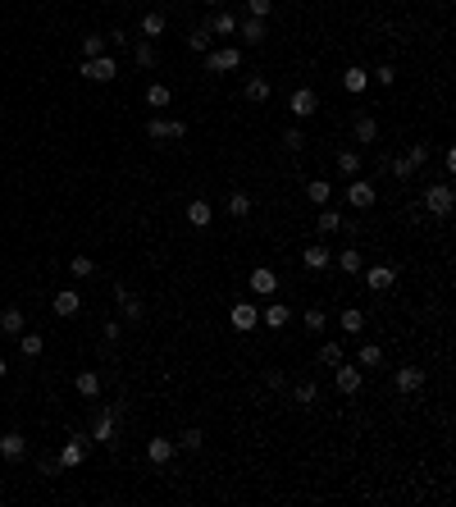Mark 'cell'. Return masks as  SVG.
Segmentation results:
<instances>
[{"mask_svg":"<svg viewBox=\"0 0 456 507\" xmlns=\"http://www.w3.org/2000/svg\"><path fill=\"white\" fill-rule=\"evenodd\" d=\"M374 137H379V119H374V114H356V142L369 146Z\"/></svg>","mask_w":456,"mask_h":507,"instance_id":"cell-28","label":"cell"},{"mask_svg":"<svg viewBox=\"0 0 456 507\" xmlns=\"http://www.w3.org/2000/svg\"><path fill=\"white\" fill-rule=\"evenodd\" d=\"M356 366H360V370H379V366H383V347H379V343H365V347L356 352Z\"/></svg>","mask_w":456,"mask_h":507,"instance_id":"cell-27","label":"cell"},{"mask_svg":"<svg viewBox=\"0 0 456 507\" xmlns=\"http://www.w3.org/2000/svg\"><path fill=\"white\" fill-rule=\"evenodd\" d=\"M238 37H247V46H261L265 42V19H238Z\"/></svg>","mask_w":456,"mask_h":507,"instance_id":"cell-22","label":"cell"},{"mask_svg":"<svg viewBox=\"0 0 456 507\" xmlns=\"http://www.w3.org/2000/svg\"><path fill=\"white\" fill-rule=\"evenodd\" d=\"M265 384L270 388H288V375H283V370H265Z\"/></svg>","mask_w":456,"mask_h":507,"instance_id":"cell-51","label":"cell"},{"mask_svg":"<svg viewBox=\"0 0 456 507\" xmlns=\"http://www.w3.org/2000/svg\"><path fill=\"white\" fill-rule=\"evenodd\" d=\"M5 370H10V366H5V356H0V375H5Z\"/></svg>","mask_w":456,"mask_h":507,"instance_id":"cell-54","label":"cell"},{"mask_svg":"<svg viewBox=\"0 0 456 507\" xmlns=\"http://www.w3.org/2000/svg\"><path fill=\"white\" fill-rule=\"evenodd\" d=\"M452 206H456L452 183H429V188H424V210H429V215L447 220V215H452Z\"/></svg>","mask_w":456,"mask_h":507,"instance_id":"cell-1","label":"cell"},{"mask_svg":"<svg viewBox=\"0 0 456 507\" xmlns=\"http://www.w3.org/2000/svg\"><path fill=\"white\" fill-rule=\"evenodd\" d=\"M247 101H251V105H265V101H270V83H265L261 74L247 78Z\"/></svg>","mask_w":456,"mask_h":507,"instance_id":"cell-32","label":"cell"},{"mask_svg":"<svg viewBox=\"0 0 456 507\" xmlns=\"http://www.w3.org/2000/svg\"><path fill=\"white\" fill-rule=\"evenodd\" d=\"M146 105H151V110H164V105H174V92L164 87V83H151V87H146Z\"/></svg>","mask_w":456,"mask_h":507,"instance_id":"cell-33","label":"cell"},{"mask_svg":"<svg viewBox=\"0 0 456 507\" xmlns=\"http://www.w3.org/2000/svg\"><path fill=\"white\" fill-rule=\"evenodd\" d=\"M333 265L342 275H360V270H365V256H360L356 247H347V252H333Z\"/></svg>","mask_w":456,"mask_h":507,"instance_id":"cell-21","label":"cell"},{"mask_svg":"<svg viewBox=\"0 0 456 507\" xmlns=\"http://www.w3.org/2000/svg\"><path fill=\"white\" fill-rule=\"evenodd\" d=\"M374 201H379V188H374V183H365V178L347 183V206H351V210H369Z\"/></svg>","mask_w":456,"mask_h":507,"instance_id":"cell-8","label":"cell"},{"mask_svg":"<svg viewBox=\"0 0 456 507\" xmlns=\"http://www.w3.org/2000/svg\"><path fill=\"white\" fill-rule=\"evenodd\" d=\"M328 197H333V188H328L324 178H310V183H306V201H310V206H328Z\"/></svg>","mask_w":456,"mask_h":507,"instance_id":"cell-29","label":"cell"},{"mask_svg":"<svg viewBox=\"0 0 456 507\" xmlns=\"http://www.w3.org/2000/svg\"><path fill=\"white\" fill-rule=\"evenodd\" d=\"M69 275H73V279L96 275V261H91V256H69Z\"/></svg>","mask_w":456,"mask_h":507,"instance_id":"cell-41","label":"cell"},{"mask_svg":"<svg viewBox=\"0 0 456 507\" xmlns=\"http://www.w3.org/2000/svg\"><path fill=\"white\" fill-rule=\"evenodd\" d=\"M210 220H215V210H210L206 197L187 201V224H192V229H210Z\"/></svg>","mask_w":456,"mask_h":507,"instance_id":"cell-16","label":"cell"},{"mask_svg":"<svg viewBox=\"0 0 456 507\" xmlns=\"http://www.w3.org/2000/svg\"><path fill=\"white\" fill-rule=\"evenodd\" d=\"M315 229H319V238H324V233H337L342 229V215H337V210H319V220H315Z\"/></svg>","mask_w":456,"mask_h":507,"instance_id":"cell-39","label":"cell"},{"mask_svg":"<svg viewBox=\"0 0 456 507\" xmlns=\"http://www.w3.org/2000/svg\"><path fill=\"white\" fill-rule=\"evenodd\" d=\"M301 325H306L310 334L328 329V316H324V307H306V311H301Z\"/></svg>","mask_w":456,"mask_h":507,"instance_id":"cell-38","label":"cell"},{"mask_svg":"<svg viewBox=\"0 0 456 507\" xmlns=\"http://www.w3.org/2000/svg\"><path fill=\"white\" fill-rule=\"evenodd\" d=\"M337 329H342V334H351V338H356V334L365 329V316H360L356 307H347V311H342V316H337Z\"/></svg>","mask_w":456,"mask_h":507,"instance_id":"cell-31","label":"cell"},{"mask_svg":"<svg viewBox=\"0 0 456 507\" xmlns=\"http://www.w3.org/2000/svg\"><path fill=\"white\" fill-rule=\"evenodd\" d=\"M87 452H91V443H87V439H69L64 448H60V457H55V462H60V471H73V466L87 462Z\"/></svg>","mask_w":456,"mask_h":507,"instance_id":"cell-9","label":"cell"},{"mask_svg":"<svg viewBox=\"0 0 456 507\" xmlns=\"http://www.w3.org/2000/svg\"><path fill=\"white\" fill-rule=\"evenodd\" d=\"M206 28H210V33H215V37H233V33H238V14H228V10H219L215 19L206 23Z\"/></svg>","mask_w":456,"mask_h":507,"instance_id":"cell-26","label":"cell"},{"mask_svg":"<svg viewBox=\"0 0 456 507\" xmlns=\"http://www.w3.org/2000/svg\"><path fill=\"white\" fill-rule=\"evenodd\" d=\"M164 28H169L164 10H151V14H141V42H155V37H164Z\"/></svg>","mask_w":456,"mask_h":507,"instance_id":"cell-18","label":"cell"},{"mask_svg":"<svg viewBox=\"0 0 456 507\" xmlns=\"http://www.w3.org/2000/svg\"><path fill=\"white\" fill-rule=\"evenodd\" d=\"M337 174H342V178H356L360 174V151H351V146H347V151H337Z\"/></svg>","mask_w":456,"mask_h":507,"instance_id":"cell-35","label":"cell"},{"mask_svg":"<svg viewBox=\"0 0 456 507\" xmlns=\"http://www.w3.org/2000/svg\"><path fill=\"white\" fill-rule=\"evenodd\" d=\"M82 78H91V83H114L119 78V65H114V55H96V60H82V69H78Z\"/></svg>","mask_w":456,"mask_h":507,"instance_id":"cell-2","label":"cell"},{"mask_svg":"<svg viewBox=\"0 0 456 507\" xmlns=\"http://www.w3.org/2000/svg\"><path fill=\"white\" fill-rule=\"evenodd\" d=\"M0 457H5V462H23V457H28V439H23L19 430L0 434Z\"/></svg>","mask_w":456,"mask_h":507,"instance_id":"cell-14","label":"cell"},{"mask_svg":"<svg viewBox=\"0 0 456 507\" xmlns=\"http://www.w3.org/2000/svg\"><path fill=\"white\" fill-rule=\"evenodd\" d=\"M388 169H392V178H411V174H415V165L406 160V155H392V160H388Z\"/></svg>","mask_w":456,"mask_h":507,"instance_id":"cell-46","label":"cell"},{"mask_svg":"<svg viewBox=\"0 0 456 507\" xmlns=\"http://www.w3.org/2000/svg\"><path fill=\"white\" fill-rule=\"evenodd\" d=\"M19 352H23V361H37V356L46 352V338H42V334H33V329H23L19 334Z\"/></svg>","mask_w":456,"mask_h":507,"instance_id":"cell-20","label":"cell"},{"mask_svg":"<svg viewBox=\"0 0 456 507\" xmlns=\"http://www.w3.org/2000/svg\"><path fill=\"white\" fill-rule=\"evenodd\" d=\"M301 265H306V270H315V275H324L328 265H333V252L324 247V238H319V243H310V247L301 252Z\"/></svg>","mask_w":456,"mask_h":507,"instance_id":"cell-12","label":"cell"},{"mask_svg":"<svg viewBox=\"0 0 456 507\" xmlns=\"http://www.w3.org/2000/svg\"><path fill=\"white\" fill-rule=\"evenodd\" d=\"M210 5H215V10H219V5H224V0H210Z\"/></svg>","mask_w":456,"mask_h":507,"instance_id":"cell-55","label":"cell"},{"mask_svg":"<svg viewBox=\"0 0 456 507\" xmlns=\"http://www.w3.org/2000/svg\"><path fill=\"white\" fill-rule=\"evenodd\" d=\"M292 402H297V407H315V402H319V384H310V379H301V384L292 388Z\"/></svg>","mask_w":456,"mask_h":507,"instance_id":"cell-34","label":"cell"},{"mask_svg":"<svg viewBox=\"0 0 456 507\" xmlns=\"http://www.w3.org/2000/svg\"><path fill=\"white\" fill-rule=\"evenodd\" d=\"M23 325H28V320H23V311H19V307H5V311H0V334L19 338V334H23Z\"/></svg>","mask_w":456,"mask_h":507,"instance_id":"cell-24","label":"cell"},{"mask_svg":"<svg viewBox=\"0 0 456 507\" xmlns=\"http://www.w3.org/2000/svg\"><path fill=\"white\" fill-rule=\"evenodd\" d=\"M146 137H151V142H183L187 123L183 119H151L146 123Z\"/></svg>","mask_w":456,"mask_h":507,"instance_id":"cell-5","label":"cell"},{"mask_svg":"<svg viewBox=\"0 0 456 507\" xmlns=\"http://www.w3.org/2000/svg\"><path fill=\"white\" fill-rule=\"evenodd\" d=\"M319 361L337 366V361H342V343H319Z\"/></svg>","mask_w":456,"mask_h":507,"instance_id":"cell-45","label":"cell"},{"mask_svg":"<svg viewBox=\"0 0 456 507\" xmlns=\"http://www.w3.org/2000/svg\"><path fill=\"white\" fill-rule=\"evenodd\" d=\"M242 65L238 46H219V51H206V74H233Z\"/></svg>","mask_w":456,"mask_h":507,"instance_id":"cell-4","label":"cell"},{"mask_svg":"<svg viewBox=\"0 0 456 507\" xmlns=\"http://www.w3.org/2000/svg\"><path fill=\"white\" fill-rule=\"evenodd\" d=\"M283 146H288V151H301V146H306V132L301 128H283Z\"/></svg>","mask_w":456,"mask_h":507,"instance_id":"cell-47","label":"cell"},{"mask_svg":"<svg viewBox=\"0 0 456 507\" xmlns=\"http://www.w3.org/2000/svg\"><path fill=\"white\" fill-rule=\"evenodd\" d=\"M392 384H397V393L415 397V393L424 388V370H420V366H397V375H392Z\"/></svg>","mask_w":456,"mask_h":507,"instance_id":"cell-10","label":"cell"},{"mask_svg":"<svg viewBox=\"0 0 456 507\" xmlns=\"http://www.w3.org/2000/svg\"><path fill=\"white\" fill-rule=\"evenodd\" d=\"M105 42H109V46H128V33H123V28H114V33H109Z\"/></svg>","mask_w":456,"mask_h":507,"instance_id":"cell-53","label":"cell"},{"mask_svg":"<svg viewBox=\"0 0 456 507\" xmlns=\"http://www.w3.org/2000/svg\"><path fill=\"white\" fill-rule=\"evenodd\" d=\"M333 384H337V393L356 397V393H360V384H365V370H360L356 361H351V366H342V361H337V366H333Z\"/></svg>","mask_w":456,"mask_h":507,"instance_id":"cell-3","label":"cell"},{"mask_svg":"<svg viewBox=\"0 0 456 507\" xmlns=\"http://www.w3.org/2000/svg\"><path fill=\"white\" fill-rule=\"evenodd\" d=\"M100 334H105V343H119V334H123V325H119V320H109V325H105V329H100Z\"/></svg>","mask_w":456,"mask_h":507,"instance_id":"cell-52","label":"cell"},{"mask_svg":"<svg viewBox=\"0 0 456 507\" xmlns=\"http://www.w3.org/2000/svg\"><path fill=\"white\" fill-rule=\"evenodd\" d=\"M114 430H119V407H100L96 420H91V439L96 443H114Z\"/></svg>","mask_w":456,"mask_h":507,"instance_id":"cell-6","label":"cell"},{"mask_svg":"<svg viewBox=\"0 0 456 507\" xmlns=\"http://www.w3.org/2000/svg\"><path fill=\"white\" fill-rule=\"evenodd\" d=\"M114 302H119V311H123V320H141V316H146V307H141V298H132V293H128V288H114Z\"/></svg>","mask_w":456,"mask_h":507,"instance_id":"cell-17","label":"cell"},{"mask_svg":"<svg viewBox=\"0 0 456 507\" xmlns=\"http://www.w3.org/2000/svg\"><path fill=\"white\" fill-rule=\"evenodd\" d=\"M73 388L82 397H100V375H96V370H82V375L73 379Z\"/></svg>","mask_w":456,"mask_h":507,"instance_id":"cell-36","label":"cell"},{"mask_svg":"<svg viewBox=\"0 0 456 507\" xmlns=\"http://www.w3.org/2000/svg\"><path fill=\"white\" fill-rule=\"evenodd\" d=\"M270 10H274V0H247V14H251V19H270Z\"/></svg>","mask_w":456,"mask_h":507,"instance_id":"cell-49","label":"cell"},{"mask_svg":"<svg viewBox=\"0 0 456 507\" xmlns=\"http://www.w3.org/2000/svg\"><path fill=\"white\" fill-rule=\"evenodd\" d=\"M228 320H233V329L247 334V329H256V325H261V311L251 307V302H238V307L228 311Z\"/></svg>","mask_w":456,"mask_h":507,"instance_id":"cell-15","label":"cell"},{"mask_svg":"<svg viewBox=\"0 0 456 507\" xmlns=\"http://www.w3.org/2000/svg\"><path fill=\"white\" fill-rule=\"evenodd\" d=\"M228 215H233V220H247V215H251V197H247V192H228Z\"/></svg>","mask_w":456,"mask_h":507,"instance_id":"cell-37","label":"cell"},{"mask_svg":"<svg viewBox=\"0 0 456 507\" xmlns=\"http://www.w3.org/2000/svg\"><path fill=\"white\" fill-rule=\"evenodd\" d=\"M132 60H137L141 69H155V60H160V55H155V42H137V46H132Z\"/></svg>","mask_w":456,"mask_h":507,"instance_id":"cell-40","label":"cell"},{"mask_svg":"<svg viewBox=\"0 0 456 507\" xmlns=\"http://www.w3.org/2000/svg\"><path fill=\"white\" fill-rule=\"evenodd\" d=\"M342 87L351 92V96H360V92L369 87V69H360V65H351L347 74H342Z\"/></svg>","mask_w":456,"mask_h":507,"instance_id":"cell-25","label":"cell"},{"mask_svg":"<svg viewBox=\"0 0 456 507\" xmlns=\"http://www.w3.org/2000/svg\"><path fill=\"white\" fill-rule=\"evenodd\" d=\"M369 78H374L379 87H392V78H397V69H392V65H379V69H369Z\"/></svg>","mask_w":456,"mask_h":507,"instance_id":"cell-48","label":"cell"},{"mask_svg":"<svg viewBox=\"0 0 456 507\" xmlns=\"http://www.w3.org/2000/svg\"><path fill=\"white\" fill-rule=\"evenodd\" d=\"M288 110H292L297 119H310V114H319V92H310V87H297L292 96H288Z\"/></svg>","mask_w":456,"mask_h":507,"instance_id":"cell-7","label":"cell"},{"mask_svg":"<svg viewBox=\"0 0 456 507\" xmlns=\"http://www.w3.org/2000/svg\"><path fill=\"white\" fill-rule=\"evenodd\" d=\"M251 293H279V279H274V270H251Z\"/></svg>","mask_w":456,"mask_h":507,"instance_id":"cell-30","label":"cell"},{"mask_svg":"<svg viewBox=\"0 0 456 507\" xmlns=\"http://www.w3.org/2000/svg\"><path fill=\"white\" fill-rule=\"evenodd\" d=\"M406 160H411V165H415V169H420V165H424V160H429V146H424V142H415V146H411V151H406Z\"/></svg>","mask_w":456,"mask_h":507,"instance_id":"cell-50","label":"cell"},{"mask_svg":"<svg viewBox=\"0 0 456 507\" xmlns=\"http://www.w3.org/2000/svg\"><path fill=\"white\" fill-rule=\"evenodd\" d=\"M397 284V265H369L365 270V288L369 293H388Z\"/></svg>","mask_w":456,"mask_h":507,"instance_id":"cell-11","label":"cell"},{"mask_svg":"<svg viewBox=\"0 0 456 507\" xmlns=\"http://www.w3.org/2000/svg\"><path fill=\"white\" fill-rule=\"evenodd\" d=\"M261 320L270 325V329H288V320H292V311H288V302H270Z\"/></svg>","mask_w":456,"mask_h":507,"instance_id":"cell-23","label":"cell"},{"mask_svg":"<svg viewBox=\"0 0 456 507\" xmlns=\"http://www.w3.org/2000/svg\"><path fill=\"white\" fill-rule=\"evenodd\" d=\"M105 51H109L105 37H82V60H96V55H105Z\"/></svg>","mask_w":456,"mask_h":507,"instance_id":"cell-42","label":"cell"},{"mask_svg":"<svg viewBox=\"0 0 456 507\" xmlns=\"http://www.w3.org/2000/svg\"><path fill=\"white\" fill-rule=\"evenodd\" d=\"M174 452H178V439H151V443H146V457H151L155 466L174 462Z\"/></svg>","mask_w":456,"mask_h":507,"instance_id":"cell-19","label":"cell"},{"mask_svg":"<svg viewBox=\"0 0 456 507\" xmlns=\"http://www.w3.org/2000/svg\"><path fill=\"white\" fill-rule=\"evenodd\" d=\"M119 5H132V0H119Z\"/></svg>","mask_w":456,"mask_h":507,"instance_id":"cell-56","label":"cell"},{"mask_svg":"<svg viewBox=\"0 0 456 507\" xmlns=\"http://www.w3.org/2000/svg\"><path fill=\"white\" fill-rule=\"evenodd\" d=\"M51 311H55V316H64V320H73L78 311H82V293H73V288L55 293V298H51Z\"/></svg>","mask_w":456,"mask_h":507,"instance_id":"cell-13","label":"cell"},{"mask_svg":"<svg viewBox=\"0 0 456 507\" xmlns=\"http://www.w3.org/2000/svg\"><path fill=\"white\" fill-rule=\"evenodd\" d=\"M187 46H192V51H201V55H206V51H210V28H206V23H201V28H192V37H187Z\"/></svg>","mask_w":456,"mask_h":507,"instance_id":"cell-43","label":"cell"},{"mask_svg":"<svg viewBox=\"0 0 456 507\" xmlns=\"http://www.w3.org/2000/svg\"><path fill=\"white\" fill-rule=\"evenodd\" d=\"M201 443H206V434H201V430H183V434H178V448H187V452H201Z\"/></svg>","mask_w":456,"mask_h":507,"instance_id":"cell-44","label":"cell"}]
</instances>
